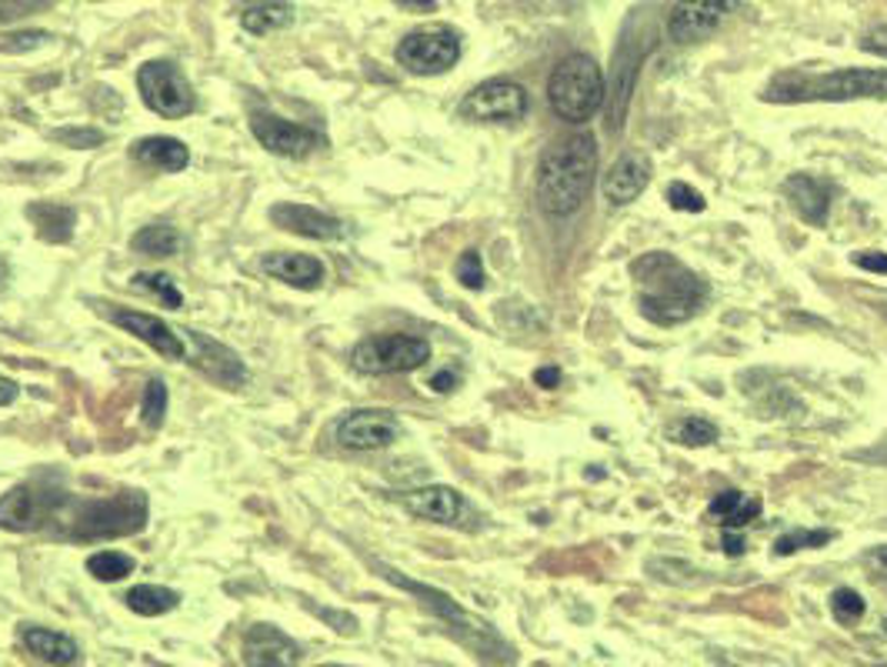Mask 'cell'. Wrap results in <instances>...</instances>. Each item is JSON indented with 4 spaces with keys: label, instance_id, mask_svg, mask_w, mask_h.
I'll return each instance as SVG.
<instances>
[{
    "label": "cell",
    "instance_id": "8",
    "mask_svg": "<svg viewBox=\"0 0 887 667\" xmlns=\"http://www.w3.org/2000/svg\"><path fill=\"white\" fill-rule=\"evenodd\" d=\"M460 60V37L450 27H423L397 43V63L407 73L433 77Z\"/></svg>",
    "mask_w": 887,
    "mask_h": 667
},
{
    "label": "cell",
    "instance_id": "15",
    "mask_svg": "<svg viewBox=\"0 0 887 667\" xmlns=\"http://www.w3.org/2000/svg\"><path fill=\"white\" fill-rule=\"evenodd\" d=\"M373 567L377 570H383V577L390 580V584H397V587H403V590H410L413 597H420V604H427L437 617H444L454 630H457V637H464L470 647H477V640H474V634H490V627H484L480 620H474L470 614H464L444 590H433V587H427V584H417V580H407L400 570H393V567H387V564H377L373 560Z\"/></svg>",
    "mask_w": 887,
    "mask_h": 667
},
{
    "label": "cell",
    "instance_id": "6",
    "mask_svg": "<svg viewBox=\"0 0 887 667\" xmlns=\"http://www.w3.org/2000/svg\"><path fill=\"white\" fill-rule=\"evenodd\" d=\"M430 360V344L417 334H373L350 350V367L357 374H407Z\"/></svg>",
    "mask_w": 887,
    "mask_h": 667
},
{
    "label": "cell",
    "instance_id": "16",
    "mask_svg": "<svg viewBox=\"0 0 887 667\" xmlns=\"http://www.w3.org/2000/svg\"><path fill=\"white\" fill-rule=\"evenodd\" d=\"M270 223L287 230V233H297V237H307V240H340L347 230H343V220L310 207V203H290V200H280L270 207Z\"/></svg>",
    "mask_w": 887,
    "mask_h": 667
},
{
    "label": "cell",
    "instance_id": "10",
    "mask_svg": "<svg viewBox=\"0 0 887 667\" xmlns=\"http://www.w3.org/2000/svg\"><path fill=\"white\" fill-rule=\"evenodd\" d=\"M530 100H527V90L514 80H487V83H477L457 107V113L464 120H474V123H510V120H520L527 113Z\"/></svg>",
    "mask_w": 887,
    "mask_h": 667
},
{
    "label": "cell",
    "instance_id": "17",
    "mask_svg": "<svg viewBox=\"0 0 887 667\" xmlns=\"http://www.w3.org/2000/svg\"><path fill=\"white\" fill-rule=\"evenodd\" d=\"M243 664L250 667H287L300 660V644L290 640L280 627L273 624H253L243 634Z\"/></svg>",
    "mask_w": 887,
    "mask_h": 667
},
{
    "label": "cell",
    "instance_id": "9",
    "mask_svg": "<svg viewBox=\"0 0 887 667\" xmlns=\"http://www.w3.org/2000/svg\"><path fill=\"white\" fill-rule=\"evenodd\" d=\"M250 133L257 137L260 147H267L277 157L303 160L317 150L327 147V137L313 127H303L297 120H287L273 110H253L250 113Z\"/></svg>",
    "mask_w": 887,
    "mask_h": 667
},
{
    "label": "cell",
    "instance_id": "24",
    "mask_svg": "<svg viewBox=\"0 0 887 667\" xmlns=\"http://www.w3.org/2000/svg\"><path fill=\"white\" fill-rule=\"evenodd\" d=\"M20 640H23V647H27L37 660H43V664H77V660H80V647H77V640L67 637V634H60V630H50V627H33V624H27V627H20Z\"/></svg>",
    "mask_w": 887,
    "mask_h": 667
},
{
    "label": "cell",
    "instance_id": "28",
    "mask_svg": "<svg viewBox=\"0 0 887 667\" xmlns=\"http://www.w3.org/2000/svg\"><path fill=\"white\" fill-rule=\"evenodd\" d=\"M180 247V233L173 223H147L130 237V250L143 257H173Z\"/></svg>",
    "mask_w": 887,
    "mask_h": 667
},
{
    "label": "cell",
    "instance_id": "36",
    "mask_svg": "<svg viewBox=\"0 0 887 667\" xmlns=\"http://www.w3.org/2000/svg\"><path fill=\"white\" fill-rule=\"evenodd\" d=\"M454 273H457V280L467 287V290H480L484 287V260H480V253L470 247V250H464L460 257H457V263H454Z\"/></svg>",
    "mask_w": 887,
    "mask_h": 667
},
{
    "label": "cell",
    "instance_id": "22",
    "mask_svg": "<svg viewBox=\"0 0 887 667\" xmlns=\"http://www.w3.org/2000/svg\"><path fill=\"white\" fill-rule=\"evenodd\" d=\"M130 157L150 170H163V173H180L190 163V150L183 140L177 137H143L130 147Z\"/></svg>",
    "mask_w": 887,
    "mask_h": 667
},
{
    "label": "cell",
    "instance_id": "40",
    "mask_svg": "<svg viewBox=\"0 0 887 667\" xmlns=\"http://www.w3.org/2000/svg\"><path fill=\"white\" fill-rule=\"evenodd\" d=\"M860 50H867V53H874V57H884L887 60V23H877V27H870L867 33H860Z\"/></svg>",
    "mask_w": 887,
    "mask_h": 667
},
{
    "label": "cell",
    "instance_id": "25",
    "mask_svg": "<svg viewBox=\"0 0 887 667\" xmlns=\"http://www.w3.org/2000/svg\"><path fill=\"white\" fill-rule=\"evenodd\" d=\"M760 510H764V504H760L757 497H744L740 490H720V494L707 504V514H710L714 520H720L724 527H734V530H740V527H747L750 520H757Z\"/></svg>",
    "mask_w": 887,
    "mask_h": 667
},
{
    "label": "cell",
    "instance_id": "49",
    "mask_svg": "<svg viewBox=\"0 0 887 667\" xmlns=\"http://www.w3.org/2000/svg\"><path fill=\"white\" fill-rule=\"evenodd\" d=\"M880 627H884V634H887V617H884V624H880Z\"/></svg>",
    "mask_w": 887,
    "mask_h": 667
},
{
    "label": "cell",
    "instance_id": "34",
    "mask_svg": "<svg viewBox=\"0 0 887 667\" xmlns=\"http://www.w3.org/2000/svg\"><path fill=\"white\" fill-rule=\"evenodd\" d=\"M864 610H867V604H864V597H860L857 590H850V587H837V590L830 594V614H834L840 624H854V620H860Z\"/></svg>",
    "mask_w": 887,
    "mask_h": 667
},
{
    "label": "cell",
    "instance_id": "1",
    "mask_svg": "<svg viewBox=\"0 0 887 667\" xmlns=\"http://www.w3.org/2000/svg\"><path fill=\"white\" fill-rule=\"evenodd\" d=\"M33 490V520L30 530H47L57 540H97V537H123L137 534L147 524V497L143 490H120L107 497H80V494H50Z\"/></svg>",
    "mask_w": 887,
    "mask_h": 667
},
{
    "label": "cell",
    "instance_id": "23",
    "mask_svg": "<svg viewBox=\"0 0 887 667\" xmlns=\"http://www.w3.org/2000/svg\"><path fill=\"white\" fill-rule=\"evenodd\" d=\"M27 217L37 227V237L47 243H67L77 227V207L57 203V200H37L27 203Z\"/></svg>",
    "mask_w": 887,
    "mask_h": 667
},
{
    "label": "cell",
    "instance_id": "39",
    "mask_svg": "<svg viewBox=\"0 0 887 667\" xmlns=\"http://www.w3.org/2000/svg\"><path fill=\"white\" fill-rule=\"evenodd\" d=\"M47 0H0V20H20L27 13L43 10Z\"/></svg>",
    "mask_w": 887,
    "mask_h": 667
},
{
    "label": "cell",
    "instance_id": "18",
    "mask_svg": "<svg viewBox=\"0 0 887 667\" xmlns=\"http://www.w3.org/2000/svg\"><path fill=\"white\" fill-rule=\"evenodd\" d=\"M400 507L420 520H430V524H460L464 514H467V500L447 487V484H430V487H417V490H407L397 497Z\"/></svg>",
    "mask_w": 887,
    "mask_h": 667
},
{
    "label": "cell",
    "instance_id": "7",
    "mask_svg": "<svg viewBox=\"0 0 887 667\" xmlns=\"http://www.w3.org/2000/svg\"><path fill=\"white\" fill-rule=\"evenodd\" d=\"M137 90H140V100L147 103V110H153L167 120H180V117L193 113V107H197V93L173 60H147L137 70Z\"/></svg>",
    "mask_w": 887,
    "mask_h": 667
},
{
    "label": "cell",
    "instance_id": "42",
    "mask_svg": "<svg viewBox=\"0 0 887 667\" xmlns=\"http://www.w3.org/2000/svg\"><path fill=\"white\" fill-rule=\"evenodd\" d=\"M864 564H867V570H870V574H877V577H887V544H880V547H870V550L864 554Z\"/></svg>",
    "mask_w": 887,
    "mask_h": 667
},
{
    "label": "cell",
    "instance_id": "29",
    "mask_svg": "<svg viewBox=\"0 0 887 667\" xmlns=\"http://www.w3.org/2000/svg\"><path fill=\"white\" fill-rule=\"evenodd\" d=\"M137 560L123 550H97L87 557V574L93 580H103V584H113V580H123L127 574H133Z\"/></svg>",
    "mask_w": 887,
    "mask_h": 667
},
{
    "label": "cell",
    "instance_id": "47",
    "mask_svg": "<svg viewBox=\"0 0 887 667\" xmlns=\"http://www.w3.org/2000/svg\"><path fill=\"white\" fill-rule=\"evenodd\" d=\"M397 7H407V10H433L437 0H393Z\"/></svg>",
    "mask_w": 887,
    "mask_h": 667
},
{
    "label": "cell",
    "instance_id": "38",
    "mask_svg": "<svg viewBox=\"0 0 887 667\" xmlns=\"http://www.w3.org/2000/svg\"><path fill=\"white\" fill-rule=\"evenodd\" d=\"M667 203H670L674 210H684V213H700V210L707 207V200H704L690 183H684V180L667 183Z\"/></svg>",
    "mask_w": 887,
    "mask_h": 667
},
{
    "label": "cell",
    "instance_id": "20",
    "mask_svg": "<svg viewBox=\"0 0 887 667\" xmlns=\"http://www.w3.org/2000/svg\"><path fill=\"white\" fill-rule=\"evenodd\" d=\"M260 270L270 273L280 283H290L297 290H317L327 277L323 260L310 257V253H290V250H277V253H263L260 257Z\"/></svg>",
    "mask_w": 887,
    "mask_h": 667
},
{
    "label": "cell",
    "instance_id": "11",
    "mask_svg": "<svg viewBox=\"0 0 887 667\" xmlns=\"http://www.w3.org/2000/svg\"><path fill=\"white\" fill-rule=\"evenodd\" d=\"M97 310L110 323H117L120 330H127L130 337H137L140 344H147L163 360H187V340L163 317L143 313V310H130V307H120V303H97Z\"/></svg>",
    "mask_w": 887,
    "mask_h": 667
},
{
    "label": "cell",
    "instance_id": "19",
    "mask_svg": "<svg viewBox=\"0 0 887 667\" xmlns=\"http://www.w3.org/2000/svg\"><path fill=\"white\" fill-rule=\"evenodd\" d=\"M647 183H650V160H647V153L627 150V153H620L610 163V170L604 173L600 190H604V197L614 207H624V203H634L647 190Z\"/></svg>",
    "mask_w": 887,
    "mask_h": 667
},
{
    "label": "cell",
    "instance_id": "31",
    "mask_svg": "<svg viewBox=\"0 0 887 667\" xmlns=\"http://www.w3.org/2000/svg\"><path fill=\"white\" fill-rule=\"evenodd\" d=\"M667 434H670V440L680 444V447H707V444H714V440L720 437V430H717L714 420H707V417H694V414H687V417H680L677 424H670Z\"/></svg>",
    "mask_w": 887,
    "mask_h": 667
},
{
    "label": "cell",
    "instance_id": "43",
    "mask_svg": "<svg viewBox=\"0 0 887 667\" xmlns=\"http://www.w3.org/2000/svg\"><path fill=\"white\" fill-rule=\"evenodd\" d=\"M534 384L537 387H544V390H554V387H560V367H537L534 370Z\"/></svg>",
    "mask_w": 887,
    "mask_h": 667
},
{
    "label": "cell",
    "instance_id": "27",
    "mask_svg": "<svg viewBox=\"0 0 887 667\" xmlns=\"http://www.w3.org/2000/svg\"><path fill=\"white\" fill-rule=\"evenodd\" d=\"M123 604L140 617H160L180 604V594L173 587H163V584H133L123 594Z\"/></svg>",
    "mask_w": 887,
    "mask_h": 667
},
{
    "label": "cell",
    "instance_id": "44",
    "mask_svg": "<svg viewBox=\"0 0 887 667\" xmlns=\"http://www.w3.org/2000/svg\"><path fill=\"white\" fill-rule=\"evenodd\" d=\"M720 547H724V554H730V557H740V554H744V547H747V540H744V534H737L734 527H727V534H724Z\"/></svg>",
    "mask_w": 887,
    "mask_h": 667
},
{
    "label": "cell",
    "instance_id": "30",
    "mask_svg": "<svg viewBox=\"0 0 887 667\" xmlns=\"http://www.w3.org/2000/svg\"><path fill=\"white\" fill-rule=\"evenodd\" d=\"M130 280H133V287H137V290H143V293L157 297V300H160L167 310H180V307H183V293H180V287H177V280H173L170 273L140 270V273H133Z\"/></svg>",
    "mask_w": 887,
    "mask_h": 667
},
{
    "label": "cell",
    "instance_id": "32",
    "mask_svg": "<svg viewBox=\"0 0 887 667\" xmlns=\"http://www.w3.org/2000/svg\"><path fill=\"white\" fill-rule=\"evenodd\" d=\"M167 404H170V394H167V384L160 377H150L147 387H143V404H140V414H143V424L150 430H160L163 427V417H167Z\"/></svg>",
    "mask_w": 887,
    "mask_h": 667
},
{
    "label": "cell",
    "instance_id": "35",
    "mask_svg": "<svg viewBox=\"0 0 887 667\" xmlns=\"http://www.w3.org/2000/svg\"><path fill=\"white\" fill-rule=\"evenodd\" d=\"M50 140L63 143V147H73V150H90V147H100L107 140L103 130L97 127H60L50 133Z\"/></svg>",
    "mask_w": 887,
    "mask_h": 667
},
{
    "label": "cell",
    "instance_id": "13",
    "mask_svg": "<svg viewBox=\"0 0 887 667\" xmlns=\"http://www.w3.org/2000/svg\"><path fill=\"white\" fill-rule=\"evenodd\" d=\"M333 437L347 450H380L400 437V420L383 407H360L337 420Z\"/></svg>",
    "mask_w": 887,
    "mask_h": 667
},
{
    "label": "cell",
    "instance_id": "4",
    "mask_svg": "<svg viewBox=\"0 0 887 667\" xmlns=\"http://www.w3.org/2000/svg\"><path fill=\"white\" fill-rule=\"evenodd\" d=\"M857 97H887V67L880 70H864V67H840L814 77H797L787 73L774 80L764 90V100H780V103H804V100H857Z\"/></svg>",
    "mask_w": 887,
    "mask_h": 667
},
{
    "label": "cell",
    "instance_id": "46",
    "mask_svg": "<svg viewBox=\"0 0 887 667\" xmlns=\"http://www.w3.org/2000/svg\"><path fill=\"white\" fill-rule=\"evenodd\" d=\"M17 394H20L17 380H10V377H0V407L13 404V400H17Z\"/></svg>",
    "mask_w": 887,
    "mask_h": 667
},
{
    "label": "cell",
    "instance_id": "14",
    "mask_svg": "<svg viewBox=\"0 0 887 667\" xmlns=\"http://www.w3.org/2000/svg\"><path fill=\"white\" fill-rule=\"evenodd\" d=\"M737 0H674L667 13V37L674 43H697L707 40L727 13H734Z\"/></svg>",
    "mask_w": 887,
    "mask_h": 667
},
{
    "label": "cell",
    "instance_id": "45",
    "mask_svg": "<svg viewBox=\"0 0 887 667\" xmlns=\"http://www.w3.org/2000/svg\"><path fill=\"white\" fill-rule=\"evenodd\" d=\"M454 384H457V374H454V370H437V374L430 377V390H437V394L454 390Z\"/></svg>",
    "mask_w": 887,
    "mask_h": 667
},
{
    "label": "cell",
    "instance_id": "48",
    "mask_svg": "<svg viewBox=\"0 0 887 667\" xmlns=\"http://www.w3.org/2000/svg\"><path fill=\"white\" fill-rule=\"evenodd\" d=\"M3 280H7V263L0 260V287H3Z\"/></svg>",
    "mask_w": 887,
    "mask_h": 667
},
{
    "label": "cell",
    "instance_id": "12",
    "mask_svg": "<svg viewBox=\"0 0 887 667\" xmlns=\"http://www.w3.org/2000/svg\"><path fill=\"white\" fill-rule=\"evenodd\" d=\"M180 337L190 344L187 347V360L203 374V377H210L213 384H220V387H227V390H237V387H243L247 384V364L227 347V344H220V340H213V337H207V334H200V330H193V327H183L180 330Z\"/></svg>",
    "mask_w": 887,
    "mask_h": 667
},
{
    "label": "cell",
    "instance_id": "41",
    "mask_svg": "<svg viewBox=\"0 0 887 667\" xmlns=\"http://www.w3.org/2000/svg\"><path fill=\"white\" fill-rule=\"evenodd\" d=\"M850 260H854V267H860V270H870V273H884V277H887V253H884V250H860V253H854Z\"/></svg>",
    "mask_w": 887,
    "mask_h": 667
},
{
    "label": "cell",
    "instance_id": "33",
    "mask_svg": "<svg viewBox=\"0 0 887 667\" xmlns=\"http://www.w3.org/2000/svg\"><path fill=\"white\" fill-rule=\"evenodd\" d=\"M834 537V530H787L774 540V554L777 557H787V554H797V550H810V547H824L827 540Z\"/></svg>",
    "mask_w": 887,
    "mask_h": 667
},
{
    "label": "cell",
    "instance_id": "5",
    "mask_svg": "<svg viewBox=\"0 0 887 667\" xmlns=\"http://www.w3.org/2000/svg\"><path fill=\"white\" fill-rule=\"evenodd\" d=\"M604 100H607L604 70L590 53H570L554 67L547 80V103L560 120L584 123L604 107Z\"/></svg>",
    "mask_w": 887,
    "mask_h": 667
},
{
    "label": "cell",
    "instance_id": "21",
    "mask_svg": "<svg viewBox=\"0 0 887 667\" xmlns=\"http://www.w3.org/2000/svg\"><path fill=\"white\" fill-rule=\"evenodd\" d=\"M784 197L790 200V207L797 210V217H804L807 223H827V210H830V183L817 180L810 173H790L784 180Z\"/></svg>",
    "mask_w": 887,
    "mask_h": 667
},
{
    "label": "cell",
    "instance_id": "26",
    "mask_svg": "<svg viewBox=\"0 0 887 667\" xmlns=\"http://www.w3.org/2000/svg\"><path fill=\"white\" fill-rule=\"evenodd\" d=\"M287 23H293V7L287 0H253L240 10V27L257 37L273 33Z\"/></svg>",
    "mask_w": 887,
    "mask_h": 667
},
{
    "label": "cell",
    "instance_id": "3",
    "mask_svg": "<svg viewBox=\"0 0 887 667\" xmlns=\"http://www.w3.org/2000/svg\"><path fill=\"white\" fill-rule=\"evenodd\" d=\"M597 173V140L590 133H574L547 147L537 163V203L550 217H570L584 207Z\"/></svg>",
    "mask_w": 887,
    "mask_h": 667
},
{
    "label": "cell",
    "instance_id": "37",
    "mask_svg": "<svg viewBox=\"0 0 887 667\" xmlns=\"http://www.w3.org/2000/svg\"><path fill=\"white\" fill-rule=\"evenodd\" d=\"M53 40L47 30H17V33H0V53H27Z\"/></svg>",
    "mask_w": 887,
    "mask_h": 667
},
{
    "label": "cell",
    "instance_id": "2",
    "mask_svg": "<svg viewBox=\"0 0 887 667\" xmlns=\"http://www.w3.org/2000/svg\"><path fill=\"white\" fill-rule=\"evenodd\" d=\"M630 277L637 280V307L650 323L660 327H674L690 320L704 297H707V283L677 257L654 250L644 253L630 263Z\"/></svg>",
    "mask_w": 887,
    "mask_h": 667
}]
</instances>
